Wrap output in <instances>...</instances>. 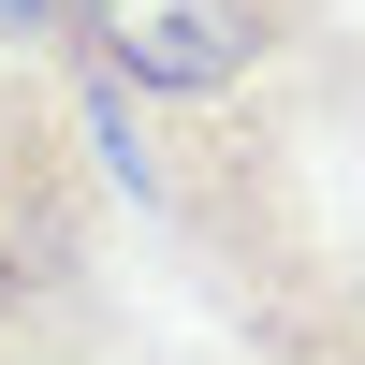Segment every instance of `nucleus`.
<instances>
[{
    "label": "nucleus",
    "mask_w": 365,
    "mask_h": 365,
    "mask_svg": "<svg viewBox=\"0 0 365 365\" xmlns=\"http://www.w3.org/2000/svg\"><path fill=\"white\" fill-rule=\"evenodd\" d=\"M73 103L249 365H365V29H322L307 58L175 117H146L117 73H73Z\"/></svg>",
    "instance_id": "obj_1"
},
{
    "label": "nucleus",
    "mask_w": 365,
    "mask_h": 365,
    "mask_svg": "<svg viewBox=\"0 0 365 365\" xmlns=\"http://www.w3.org/2000/svg\"><path fill=\"white\" fill-rule=\"evenodd\" d=\"M0 365H117V175L44 44L0 29Z\"/></svg>",
    "instance_id": "obj_2"
},
{
    "label": "nucleus",
    "mask_w": 365,
    "mask_h": 365,
    "mask_svg": "<svg viewBox=\"0 0 365 365\" xmlns=\"http://www.w3.org/2000/svg\"><path fill=\"white\" fill-rule=\"evenodd\" d=\"M322 29H351V0H58V58L73 73H117L146 117L220 103V88L307 58Z\"/></svg>",
    "instance_id": "obj_3"
}]
</instances>
